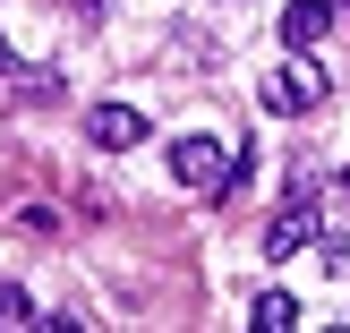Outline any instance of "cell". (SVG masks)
<instances>
[{
  "label": "cell",
  "mask_w": 350,
  "mask_h": 333,
  "mask_svg": "<svg viewBox=\"0 0 350 333\" xmlns=\"http://www.w3.org/2000/svg\"><path fill=\"white\" fill-rule=\"evenodd\" d=\"M77 9H94V0H77Z\"/></svg>",
  "instance_id": "9"
},
{
  "label": "cell",
  "mask_w": 350,
  "mask_h": 333,
  "mask_svg": "<svg viewBox=\"0 0 350 333\" xmlns=\"http://www.w3.org/2000/svg\"><path fill=\"white\" fill-rule=\"evenodd\" d=\"M85 137H94L103 154H129V146H146V111H129V103H94V111H85Z\"/></svg>",
  "instance_id": "3"
},
{
  "label": "cell",
  "mask_w": 350,
  "mask_h": 333,
  "mask_svg": "<svg viewBox=\"0 0 350 333\" xmlns=\"http://www.w3.org/2000/svg\"><path fill=\"white\" fill-rule=\"evenodd\" d=\"M342 9H350V0H342Z\"/></svg>",
  "instance_id": "11"
},
{
  "label": "cell",
  "mask_w": 350,
  "mask_h": 333,
  "mask_svg": "<svg viewBox=\"0 0 350 333\" xmlns=\"http://www.w3.org/2000/svg\"><path fill=\"white\" fill-rule=\"evenodd\" d=\"M0 68H9V43H0Z\"/></svg>",
  "instance_id": "8"
},
{
  "label": "cell",
  "mask_w": 350,
  "mask_h": 333,
  "mask_svg": "<svg viewBox=\"0 0 350 333\" xmlns=\"http://www.w3.org/2000/svg\"><path fill=\"white\" fill-rule=\"evenodd\" d=\"M231 163H239V154H222L214 137H197V129L171 146V180H180V188H197L205 205H222V197H231Z\"/></svg>",
  "instance_id": "1"
},
{
  "label": "cell",
  "mask_w": 350,
  "mask_h": 333,
  "mask_svg": "<svg viewBox=\"0 0 350 333\" xmlns=\"http://www.w3.org/2000/svg\"><path fill=\"white\" fill-rule=\"evenodd\" d=\"M248 325L256 333H291V325H299V299H291V291H256V299H248Z\"/></svg>",
  "instance_id": "6"
},
{
  "label": "cell",
  "mask_w": 350,
  "mask_h": 333,
  "mask_svg": "<svg viewBox=\"0 0 350 333\" xmlns=\"http://www.w3.org/2000/svg\"><path fill=\"white\" fill-rule=\"evenodd\" d=\"M0 325H43V317H34V299H26L17 282H0Z\"/></svg>",
  "instance_id": "7"
},
{
  "label": "cell",
  "mask_w": 350,
  "mask_h": 333,
  "mask_svg": "<svg viewBox=\"0 0 350 333\" xmlns=\"http://www.w3.org/2000/svg\"><path fill=\"white\" fill-rule=\"evenodd\" d=\"M325 34H334V0H291L282 9V43L291 51H317Z\"/></svg>",
  "instance_id": "5"
},
{
  "label": "cell",
  "mask_w": 350,
  "mask_h": 333,
  "mask_svg": "<svg viewBox=\"0 0 350 333\" xmlns=\"http://www.w3.org/2000/svg\"><path fill=\"white\" fill-rule=\"evenodd\" d=\"M317 231H325V214H317V197H299V205H282V214H273V231H265V256H299V248H317Z\"/></svg>",
  "instance_id": "4"
},
{
  "label": "cell",
  "mask_w": 350,
  "mask_h": 333,
  "mask_svg": "<svg viewBox=\"0 0 350 333\" xmlns=\"http://www.w3.org/2000/svg\"><path fill=\"white\" fill-rule=\"evenodd\" d=\"M342 188H350V171H342Z\"/></svg>",
  "instance_id": "10"
},
{
  "label": "cell",
  "mask_w": 350,
  "mask_h": 333,
  "mask_svg": "<svg viewBox=\"0 0 350 333\" xmlns=\"http://www.w3.org/2000/svg\"><path fill=\"white\" fill-rule=\"evenodd\" d=\"M317 103H325V60L317 51H291L265 77V111H317Z\"/></svg>",
  "instance_id": "2"
}]
</instances>
